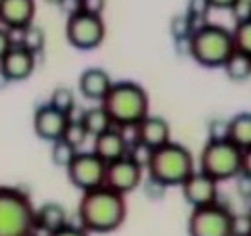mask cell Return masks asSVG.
I'll return each mask as SVG.
<instances>
[{"mask_svg": "<svg viewBox=\"0 0 251 236\" xmlns=\"http://www.w3.org/2000/svg\"><path fill=\"white\" fill-rule=\"evenodd\" d=\"M193 19L188 17V15H180V17H174L170 23V29H172V36L176 38L178 42H186L188 38H191V34L195 31V25H193Z\"/></svg>", "mask_w": 251, "mask_h": 236, "instance_id": "4316f807", "label": "cell"}, {"mask_svg": "<svg viewBox=\"0 0 251 236\" xmlns=\"http://www.w3.org/2000/svg\"><path fill=\"white\" fill-rule=\"evenodd\" d=\"M46 236H88V232H86L82 226H72V224H65L63 228H59V230H54V232L46 234Z\"/></svg>", "mask_w": 251, "mask_h": 236, "instance_id": "1f68e13d", "label": "cell"}, {"mask_svg": "<svg viewBox=\"0 0 251 236\" xmlns=\"http://www.w3.org/2000/svg\"><path fill=\"white\" fill-rule=\"evenodd\" d=\"M128 138L124 136V130L120 128H109L105 130L103 134H99V136H94V146H92V153L99 157V159H103L105 163H111L115 159H120V157H126L128 153Z\"/></svg>", "mask_w": 251, "mask_h": 236, "instance_id": "2e32d148", "label": "cell"}, {"mask_svg": "<svg viewBox=\"0 0 251 236\" xmlns=\"http://www.w3.org/2000/svg\"><path fill=\"white\" fill-rule=\"evenodd\" d=\"M61 138L67 140V142L72 144V146L80 148V146L86 142V138H88V132L84 130V125H82L80 119H72V117H69V121H67V125H65V132H63Z\"/></svg>", "mask_w": 251, "mask_h": 236, "instance_id": "484cf974", "label": "cell"}, {"mask_svg": "<svg viewBox=\"0 0 251 236\" xmlns=\"http://www.w3.org/2000/svg\"><path fill=\"white\" fill-rule=\"evenodd\" d=\"M80 121L84 125V130L88 132V136H99V134H103L105 130L113 128L111 117L107 115V111L100 105L86 109V111L82 113V117H80Z\"/></svg>", "mask_w": 251, "mask_h": 236, "instance_id": "44dd1931", "label": "cell"}, {"mask_svg": "<svg viewBox=\"0 0 251 236\" xmlns=\"http://www.w3.org/2000/svg\"><path fill=\"white\" fill-rule=\"evenodd\" d=\"M230 34H232L234 50H241L251 57V15L237 19V25H234V29H230Z\"/></svg>", "mask_w": 251, "mask_h": 236, "instance_id": "cb8c5ba5", "label": "cell"}, {"mask_svg": "<svg viewBox=\"0 0 251 236\" xmlns=\"http://www.w3.org/2000/svg\"><path fill=\"white\" fill-rule=\"evenodd\" d=\"M241 0H207L209 9H218V11H232Z\"/></svg>", "mask_w": 251, "mask_h": 236, "instance_id": "d590c367", "label": "cell"}, {"mask_svg": "<svg viewBox=\"0 0 251 236\" xmlns=\"http://www.w3.org/2000/svg\"><path fill=\"white\" fill-rule=\"evenodd\" d=\"M232 236H251V213L232 215Z\"/></svg>", "mask_w": 251, "mask_h": 236, "instance_id": "f546056e", "label": "cell"}, {"mask_svg": "<svg viewBox=\"0 0 251 236\" xmlns=\"http://www.w3.org/2000/svg\"><path fill=\"white\" fill-rule=\"evenodd\" d=\"M80 11L94 13V15H103L105 0H80Z\"/></svg>", "mask_w": 251, "mask_h": 236, "instance_id": "d6a6232c", "label": "cell"}, {"mask_svg": "<svg viewBox=\"0 0 251 236\" xmlns=\"http://www.w3.org/2000/svg\"><path fill=\"white\" fill-rule=\"evenodd\" d=\"M67 121H69V115L57 111L54 107L46 103L42 107H38L34 113V132L40 140L54 142V140H59L63 136Z\"/></svg>", "mask_w": 251, "mask_h": 236, "instance_id": "4fadbf2b", "label": "cell"}, {"mask_svg": "<svg viewBox=\"0 0 251 236\" xmlns=\"http://www.w3.org/2000/svg\"><path fill=\"white\" fill-rule=\"evenodd\" d=\"M15 42H13V36H11V31L6 29V27H0V59L6 54V50L11 48Z\"/></svg>", "mask_w": 251, "mask_h": 236, "instance_id": "836d02e7", "label": "cell"}, {"mask_svg": "<svg viewBox=\"0 0 251 236\" xmlns=\"http://www.w3.org/2000/svg\"><path fill=\"white\" fill-rule=\"evenodd\" d=\"M44 2H49V4H57V6H61V4H63V0H44Z\"/></svg>", "mask_w": 251, "mask_h": 236, "instance_id": "8d00e7d4", "label": "cell"}, {"mask_svg": "<svg viewBox=\"0 0 251 236\" xmlns=\"http://www.w3.org/2000/svg\"><path fill=\"white\" fill-rule=\"evenodd\" d=\"M50 144H52L50 146V159H52V163L57 165V167L65 169L67 165H69V161L74 159V155L77 153V148L72 146L67 140H63V138L54 140V142H50Z\"/></svg>", "mask_w": 251, "mask_h": 236, "instance_id": "d4e9b609", "label": "cell"}, {"mask_svg": "<svg viewBox=\"0 0 251 236\" xmlns=\"http://www.w3.org/2000/svg\"><path fill=\"white\" fill-rule=\"evenodd\" d=\"M105 161L99 159L92 151L90 153H80L74 155V159L69 161L65 167L67 178L77 190H92L97 186H103L105 182Z\"/></svg>", "mask_w": 251, "mask_h": 236, "instance_id": "9c48e42d", "label": "cell"}, {"mask_svg": "<svg viewBox=\"0 0 251 236\" xmlns=\"http://www.w3.org/2000/svg\"><path fill=\"white\" fill-rule=\"evenodd\" d=\"M36 69V54L23 48L21 44H13L6 54L0 59V73L6 82H25Z\"/></svg>", "mask_w": 251, "mask_h": 236, "instance_id": "8fae6325", "label": "cell"}, {"mask_svg": "<svg viewBox=\"0 0 251 236\" xmlns=\"http://www.w3.org/2000/svg\"><path fill=\"white\" fill-rule=\"evenodd\" d=\"M67 209L61 203H44L34 211V226L36 230H42L46 234H50L54 230L63 228L67 222Z\"/></svg>", "mask_w": 251, "mask_h": 236, "instance_id": "ac0fdd59", "label": "cell"}, {"mask_svg": "<svg viewBox=\"0 0 251 236\" xmlns=\"http://www.w3.org/2000/svg\"><path fill=\"white\" fill-rule=\"evenodd\" d=\"M207 130H209V140H222V138H226V134H228V121L214 119Z\"/></svg>", "mask_w": 251, "mask_h": 236, "instance_id": "4dcf8cb0", "label": "cell"}, {"mask_svg": "<svg viewBox=\"0 0 251 236\" xmlns=\"http://www.w3.org/2000/svg\"><path fill=\"white\" fill-rule=\"evenodd\" d=\"M226 138L234 146H239L241 151L251 146V113L249 111L237 113L232 119H228V134H226Z\"/></svg>", "mask_w": 251, "mask_h": 236, "instance_id": "d6986e66", "label": "cell"}, {"mask_svg": "<svg viewBox=\"0 0 251 236\" xmlns=\"http://www.w3.org/2000/svg\"><path fill=\"white\" fill-rule=\"evenodd\" d=\"M36 0H0V25L9 31H21L34 23Z\"/></svg>", "mask_w": 251, "mask_h": 236, "instance_id": "5bb4252c", "label": "cell"}, {"mask_svg": "<svg viewBox=\"0 0 251 236\" xmlns=\"http://www.w3.org/2000/svg\"><path fill=\"white\" fill-rule=\"evenodd\" d=\"M241 148L234 146L228 138L207 140L199 157V169L216 182H228L241 176Z\"/></svg>", "mask_w": 251, "mask_h": 236, "instance_id": "8992f818", "label": "cell"}, {"mask_svg": "<svg viewBox=\"0 0 251 236\" xmlns=\"http://www.w3.org/2000/svg\"><path fill=\"white\" fill-rule=\"evenodd\" d=\"M134 140L143 142L149 148H157L172 140V128L170 123L159 115H147L145 119H140L134 128Z\"/></svg>", "mask_w": 251, "mask_h": 236, "instance_id": "9a60e30c", "label": "cell"}, {"mask_svg": "<svg viewBox=\"0 0 251 236\" xmlns=\"http://www.w3.org/2000/svg\"><path fill=\"white\" fill-rule=\"evenodd\" d=\"M19 44L23 46V48H27L29 52L40 54L44 50V44H46L44 29L40 25H34V23H29L27 27L21 29V40H19Z\"/></svg>", "mask_w": 251, "mask_h": 236, "instance_id": "7402d4cb", "label": "cell"}, {"mask_svg": "<svg viewBox=\"0 0 251 236\" xmlns=\"http://www.w3.org/2000/svg\"><path fill=\"white\" fill-rule=\"evenodd\" d=\"M224 73L232 82H245L251 77V57L241 50H232L230 57L224 61Z\"/></svg>", "mask_w": 251, "mask_h": 236, "instance_id": "ffe728a7", "label": "cell"}, {"mask_svg": "<svg viewBox=\"0 0 251 236\" xmlns=\"http://www.w3.org/2000/svg\"><path fill=\"white\" fill-rule=\"evenodd\" d=\"M241 176L251 180V146L241 153Z\"/></svg>", "mask_w": 251, "mask_h": 236, "instance_id": "e575fe53", "label": "cell"}, {"mask_svg": "<svg viewBox=\"0 0 251 236\" xmlns=\"http://www.w3.org/2000/svg\"><path fill=\"white\" fill-rule=\"evenodd\" d=\"M143 167L132 161L128 155L126 157H120V159H115L111 163L105 165V182L103 186L111 188V190L120 192V194H128L132 190H136L143 182Z\"/></svg>", "mask_w": 251, "mask_h": 236, "instance_id": "30bf717a", "label": "cell"}, {"mask_svg": "<svg viewBox=\"0 0 251 236\" xmlns=\"http://www.w3.org/2000/svg\"><path fill=\"white\" fill-rule=\"evenodd\" d=\"M218 184L214 178H209L207 174L195 169L191 176H188L182 184H180V190H182L184 201L191 207H203L209 205V203L218 201Z\"/></svg>", "mask_w": 251, "mask_h": 236, "instance_id": "7c38bea8", "label": "cell"}, {"mask_svg": "<svg viewBox=\"0 0 251 236\" xmlns=\"http://www.w3.org/2000/svg\"><path fill=\"white\" fill-rule=\"evenodd\" d=\"M151 153H153V148H149V146H145L143 142H138V140H134L132 144H128V155L132 161H136L140 167H147V163H149V159H151Z\"/></svg>", "mask_w": 251, "mask_h": 236, "instance_id": "83f0119b", "label": "cell"}, {"mask_svg": "<svg viewBox=\"0 0 251 236\" xmlns=\"http://www.w3.org/2000/svg\"><path fill=\"white\" fill-rule=\"evenodd\" d=\"M34 211L25 190L0 186V236H34Z\"/></svg>", "mask_w": 251, "mask_h": 236, "instance_id": "5b68a950", "label": "cell"}, {"mask_svg": "<svg viewBox=\"0 0 251 236\" xmlns=\"http://www.w3.org/2000/svg\"><path fill=\"white\" fill-rule=\"evenodd\" d=\"M111 75H109L105 69L100 67H88L80 73V80H77V88L84 98L94 100V103H100L105 98V94L111 88Z\"/></svg>", "mask_w": 251, "mask_h": 236, "instance_id": "e0dca14e", "label": "cell"}, {"mask_svg": "<svg viewBox=\"0 0 251 236\" xmlns=\"http://www.w3.org/2000/svg\"><path fill=\"white\" fill-rule=\"evenodd\" d=\"M249 13H251V0H249Z\"/></svg>", "mask_w": 251, "mask_h": 236, "instance_id": "74e56055", "label": "cell"}, {"mask_svg": "<svg viewBox=\"0 0 251 236\" xmlns=\"http://www.w3.org/2000/svg\"><path fill=\"white\" fill-rule=\"evenodd\" d=\"M107 27L103 21V15H94L86 11H74L69 13L67 23H65V36L67 42L77 50H94L99 48L105 40Z\"/></svg>", "mask_w": 251, "mask_h": 236, "instance_id": "52a82bcc", "label": "cell"}, {"mask_svg": "<svg viewBox=\"0 0 251 236\" xmlns=\"http://www.w3.org/2000/svg\"><path fill=\"white\" fill-rule=\"evenodd\" d=\"M49 105L54 107L57 111L72 117L74 109H75V92L72 88H67V86H57L49 98Z\"/></svg>", "mask_w": 251, "mask_h": 236, "instance_id": "603a6c76", "label": "cell"}, {"mask_svg": "<svg viewBox=\"0 0 251 236\" xmlns=\"http://www.w3.org/2000/svg\"><path fill=\"white\" fill-rule=\"evenodd\" d=\"M100 107L111 117L115 128L130 130L149 115V94L136 82H113Z\"/></svg>", "mask_w": 251, "mask_h": 236, "instance_id": "7a4b0ae2", "label": "cell"}, {"mask_svg": "<svg viewBox=\"0 0 251 236\" xmlns=\"http://www.w3.org/2000/svg\"><path fill=\"white\" fill-rule=\"evenodd\" d=\"M232 211L220 201L193 207L188 215V236H232Z\"/></svg>", "mask_w": 251, "mask_h": 236, "instance_id": "ba28073f", "label": "cell"}, {"mask_svg": "<svg viewBox=\"0 0 251 236\" xmlns=\"http://www.w3.org/2000/svg\"><path fill=\"white\" fill-rule=\"evenodd\" d=\"M207 13H209L207 0H188V2H186V15H188V17H191L193 21L205 19Z\"/></svg>", "mask_w": 251, "mask_h": 236, "instance_id": "f1b7e54d", "label": "cell"}, {"mask_svg": "<svg viewBox=\"0 0 251 236\" xmlns=\"http://www.w3.org/2000/svg\"><path fill=\"white\" fill-rule=\"evenodd\" d=\"M128 215L126 196L107 186H97L84 190L77 203V219L88 234H109L115 232Z\"/></svg>", "mask_w": 251, "mask_h": 236, "instance_id": "6da1fadb", "label": "cell"}, {"mask_svg": "<svg viewBox=\"0 0 251 236\" xmlns=\"http://www.w3.org/2000/svg\"><path fill=\"white\" fill-rule=\"evenodd\" d=\"M188 54L205 69H218L234 50L232 34L218 23L197 25L188 38Z\"/></svg>", "mask_w": 251, "mask_h": 236, "instance_id": "277c9868", "label": "cell"}, {"mask_svg": "<svg viewBox=\"0 0 251 236\" xmlns=\"http://www.w3.org/2000/svg\"><path fill=\"white\" fill-rule=\"evenodd\" d=\"M149 180L161 184L163 188L180 186L195 171V159L191 151L180 142H166L153 148L147 167Z\"/></svg>", "mask_w": 251, "mask_h": 236, "instance_id": "3957f363", "label": "cell"}]
</instances>
